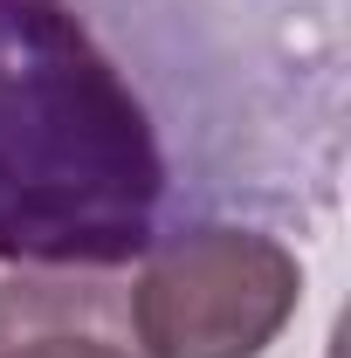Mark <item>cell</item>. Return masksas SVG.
<instances>
[{"label":"cell","mask_w":351,"mask_h":358,"mask_svg":"<svg viewBox=\"0 0 351 358\" xmlns=\"http://www.w3.org/2000/svg\"><path fill=\"white\" fill-rule=\"evenodd\" d=\"M0 358H138L117 268H14L0 282Z\"/></svg>","instance_id":"cell-3"},{"label":"cell","mask_w":351,"mask_h":358,"mask_svg":"<svg viewBox=\"0 0 351 358\" xmlns=\"http://www.w3.org/2000/svg\"><path fill=\"white\" fill-rule=\"evenodd\" d=\"M166 152L69 0H0V262L124 268L159 241Z\"/></svg>","instance_id":"cell-1"},{"label":"cell","mask_w":351,"mask_h":358,"mask_svg":"<svg viewBox=\"0 0 351 358\" xmlns=\"http://www.w3.org/2000/svg\"><path fill=\"white\" fill-rule=\"evenodd\" d=\"M303 303V262L262 227H186L131 275L138 358H262Z\"/></svg>","instance_id":"cell-2"}]
</instances>
